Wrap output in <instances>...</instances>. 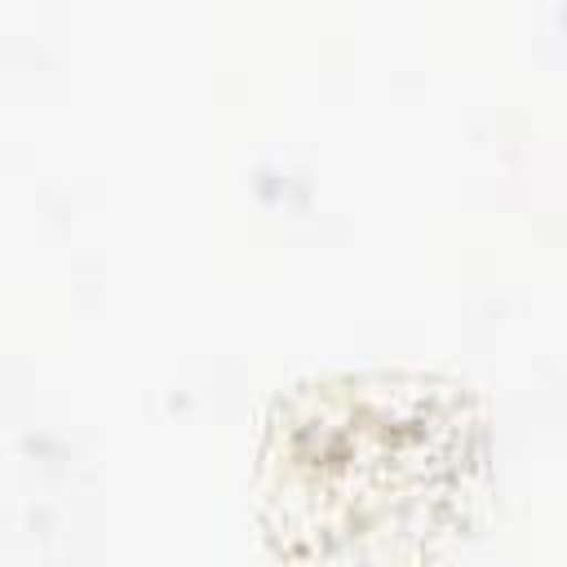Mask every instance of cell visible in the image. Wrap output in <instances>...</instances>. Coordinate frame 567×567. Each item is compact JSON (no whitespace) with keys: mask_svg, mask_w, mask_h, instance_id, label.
I'll list each match as a JSON object with an SVG mask.
<instances>
[{"mask_svg":"<svg viewBox=\"0 0 567 567\" xmlns=\"http://www.w3.org/2000/svg\"><path fill=\"white\" fill-rule=\"evenodd\" d=\"M261 461L288 554L416 558L470 518L478 430L452 390L363 377L301 394Z\"/></svg>","mask_w":567,"mask_h":567,"instance_id":"1","label":"cell"}]
</instances>
